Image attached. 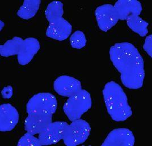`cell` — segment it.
<instances>
[{
  "label": "cell",
  "mask_w": 152,
  "mask_h": 146,
  "mask_svg": "<svg viewBox=\"0 0 152 146\" xmlns=\"http://www.w3.org/2000/svg\"><path fill=\"white\" fill-rule=\"evenodd\" d=\"M109 54L121 73L122 84L129 89L141 88L145 77L144 62L135 46L128 42L116 43L111 47Z\"/></svg>",
  "instance_id": "1"
},
{
  "label": "cell",
  "mask_w": 152,
  "mask_h": 146,
  "mask_svg": "<svg viewBox=\"0 0 152 146\" xmlns=\"http://www.w3.org/2000/svg\"><path fill=\"white\" fill-rule=\"evenodd\" d=\"M103 95L108 113L113 120L126 121L132 114L127 95L118 84L114 81L107 83L103 90Z\"/></svg>",
  "instance_id": "2"
},
{
  "label": "cell",
  "mask_w": 152,
  "mask_h": 146,
  "mask_svg": "<svg viewBox=\"0 0 152 146\" xmlns=\"http://www.w3.org/2000/svg\"><path fill=\"white\" fill-rule=\"evenodd\" d=\"M40 48V42L37 39L28 38L23 40L14 37L7 40L5 44L0 45V55L7 57L17 55L19 64L25 65L31 61Z\"/></svg>",
  "instance_id": "3"
},
{
  "label": "cell",
  "mask_w": 152,
  "mask_h": 146,
  "mask_svg": "<svg viewBox=\"0 0 152 146\" xmlns=\"http://www.w3.org/2000/svg\"><path fill=\"white\" fill-rule=\"evenodd\" d=\"M45 15L49 26L46 31L47 37L58 41H63L70 35L72 26L64 18L63 4L55 1L50 2L45 10Z\"/></svg>",
  "instance_id": "4"
},
{
  "label": "cell",
  "mask_w": 152,
  "mask_h": 146,
  "mask_svg": "<svg viewBox=\"0 0 152 146\" xmlns=\"http://www.w3.org/2000/svg\"><path fill=\"white\" fill-rule=\"evenodd\" d=\"M92 106V100L89 92L81 89L75 95L69 97L63 106L64 112L69 121L80 119Z\"/></svg>",
  "instance_id": "5"
},
{
  "label": "cell",
  "mask_w": 152,
  "mask_h": 146,
  "mask_svg": "<svg viewBox=\"0 0 152 146\" xmlns=\"http://www.w3.org/2000/svg\"><path fill=\"white\" fill-rule=\"evenodd\" d=\"M91 127L89 123L78 119L72 121L65 126L64 130L63 140L67 146H75L83 144L90 135Z\"/></svg>",
  "instance_id": "6"
},
{
  "label": "cell",
  "mask_w": 152,
  "mask_h": 146,
  "mask_svg": "<svg viewBox=\"0 0 152 146\" xmlns=\"http://www.w3.org/2000/svg\"><path fill=\"white\" fill-rule=\"evenodd\" d=\"M57 101L55 95L50 93H40L32 96L26 105L30 113H50L53 114L57 109Z\"/></svg>",
  "instance_id": "7"
},
{
  "label": "cell",
  "mask_w": 152,
  "mask_h": 146,
  "mask_svg": "<svg viewBox=\"0 0 152 146\" xmlns=\"http://www.w3.org/2000/svg\"><path fill=\"white\" fill-rule=\"evenodd\" d=\"M95 15L98 26L103 32L110 30L119 20L115 8L111 4H104L97 7Z\"/></svg>",
  "instance_id": "8"
},
{
  "label": "cell",
  "mask_w": 152,
  "mask_h": 146,
  "mask_svg": "<svg viewBox=\"0 0 152 146\" xmlns=\"http://www.w3.org/2000/svg\"><path fill=\"white\" fill-rule=\"evenodd\" d=\"M65 122H52L47 127L39 134L38 138L42 146H47L57 143L63 139L64 130L67 125Z\"/></svg>",
  "instance_id": "9"
},
{
  "label": "cell",
  "mask_w": 152,
  "mask_h": 146,
  "mask_svg": "<svg viewBox=\"0 0 152 146\" xmlns=\"http://www.w3.org/2000/svg\"><path fill=\"white\" fill-rule=\"evenodd\" d=\"M53 88L58 95L70 97L82 89L81 83L73 77L63 75L57 77L53 83Z\"/></svg>",
  "instance_id": "10"
},
{
  "label": "cell",
  "mask_w": 152,
  "mask_h": 146,
  "mask_svg": "<svg viewBox=\"0 0 152 146\" xmlns=\"http://www.w3.org/2000/svg\"><path fill=\"white\" fill-rule=\"evenodd\" d=\"M50 113H30L25 121V130L32 135L40 133L52 122Z\"/></svg>",
  "instance_id": "11"
},
{
  "label": "cell",
  "mask_w": 152,
  "mask_h": 146,
  "mask_svg": "<svg viewBox=\"0 0 152 146\" xmlns=\"http://www.w3.org/2000/svg\"><path fill=\"white\" fill-rule=\"evenodd\" d=\"M135 138L128 128H116L108 134L102 146H133Z\"/></svg>",
  "instance_id": "12"
},
{
  "label": "cell",
  "mask_w": 152,
  "mask_h": 146,
  "mask_svg": "<svg viewBox=\"0 0 152 146\" xmlns=\"http://www.w3.org/2000/svg\"><path fill=\"white\" fill-rule=\"evenodd\" d=\"M19 121V113L13 105L4 103L0 106V131H10Z\"/></svg>",
  "instance_id": "13"
},
{
  "label": "cell",
  "mask_w": 152,
  "mask_h": 146,
  "mask_svg": "<svg viewBox=\"0 0 152 146\" xmlns=\"http://www.w3.org/2000/svg\"><path fill=\"white\" fill-rule=\"evenodd\" d=\"M119 20H127L132 15H139L142 12V5L136 0H119L114 5Z\"/></svg>",
  "instance_id": "14"
},
{
  "label": "cell",
  "mask_w": 152,
  "mask_h": 146,
  "mask_svg": "<svg viewBox=\"0 0 152 146\" xmlns=\"http://www.w3.org/2000/svg\"><path fill=\"white\" fill-rule=\"evenodd\" d=\"M40 4L41 1L39 0H25L17 14L22 19H31L38 12Z\"/></svg>",
  "instance_id": "15"
},
{
  "label": "cell",
  "mask_w": 152,
  "mask_h": 146,
  "mask_svg": "<svg viewBox=\"0 0 152 146\" xmlns=\"http://www.w3.org/2000/svg\"><path fill=\"white\" fill-rule=\"evenodd\" d=\"M126 21L128 26L133 32L138 34L140 36L142 37H145L148 33L147 27L149 23L140 18L139 15H132Z\"/></svg>",
  "instance_id": "16"
},
{
  "label": "cell",
  "mask_w": 152,
  "mask_h": 146,
  "mask_svg": "<svg viewBox=\"0 0 152 146\" xmlns=\"http://www.w3.org/2000/svg\"><path fill=\"white\" fill-rule=\"evenodd\" d=\"M70 45L73 48L76 49H81L84 47L87 43L85 35L81 31H76L70 38Z\"/></svg>",
  "instance_id": "17"
},
{
  "label": "cell",
  "mask_w": 152,
  "mask_h": 146,
  "mask_svg": "<svg viewBox=\"0 0 152 146\" xmlns=\"http://www.w3.org/2000/svg\"><path fill=\"white\" fill-rule=\"evenodd\" d=\"M18 146H41L42 145L38 138L34 136V135L27 132L22 136L17 143Z\"/></svg>",
  "instance_id": "18"
},
{
  "label": "cell",
  "mask_w": 152,
  "mask_h": 146,
  "mask_svg": "<svg viewBox=\"0 0 152 146\" xmlns=\"http://www.w3.org/2000/svg\"><path fill=\"white\" fill-rule=\"evenodd\" d=\"M152 35H150L146 38L143 46V48L146 52V53L150 56H152Z\"/></svg>",
  "instance_id": "19"
},
{
  "label": "cell",
  "mask_w": 152,
  "mask_h": 146,
  "mask_svg": "<svg viewBox=\"0 0 152 146\" xmlns=\"http://www.w3.org/2000/svg\"><path fill=\"white\" fill-rule=\"evenodd\" d=\"M2 97L5 99L10 98L13 95V89L12 86L9 85L3 88L1 91Z\"/></svg>",
  "instance_id": "20"
}]
</instances>
